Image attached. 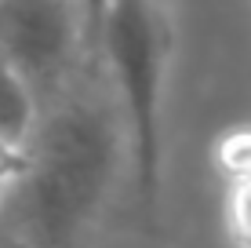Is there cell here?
<instances>
[{
    "label": "cell",
    "mask_w": 251,
    "mask_h": 248,
    "mask_svg": "<svg viewBox=\"0 0 251 248\" xmlns=\"http://www.w3.org/2000/svg\"><path fill=\"white\" fill-rule=\"evenodd\" d=\"M99 73L91 70L40 113L22 172L0 197V237L22 248H80L102 219L127 157V128L113 88H102Z\"/></svg>",
    "instance_id": "obj_1"
},
{
    "label": "cell",
    "mask_w": 251,
    "mask_h": 248,
    "mask_svg": "<svg viewBox=\"0 0 251 248\" xmlns=\"http://www.w3.org/2000/svg\"><path fill=\"white\" fill-rule=\"evenodd\" d=\"M171 58V22L160 0H113L99 29V66L124 113L135 216L146 230L160 223L164 190V77Z\"/></svg>",
    "instance_id": "obj_2"
},
{
    "label": "cell",
    "mask_w": 251,
    "mask_h": 248,
    "mask_svg": "<svg viewBox=\"0 0 251 248\" xmlns=\"http://www.w3.org/2000/svg\"><path fill=\"white\" fill-rule=\"evenodd\" d=\"M0 55L29 84L40 113L102 70L91 55L84 0H0Z\"/></svg>",
    "instance_id": "obj_3"
},
{
    "label": "cell",
    "mask_w": 251,
    "mask_h": 248,
    "mask_svg": "<svg viewBox=\"0 0 251 248\" xmlns=\"http://www.w3.org/2000/svg\"><path fill=\"white\" fill-rule=\"evenodd\" d=\"M37 124H40L37 95H33L29 84L7 66V58L0 55V146L15 150V153H25Z\"/></svg>",
    "instance_id": "obj_4"
},
{
    "label": "cell",
    "mask_w": 251,
    "mask_h": 248,
    "mask_svg": "<svg viewBox=\"0 0 251 248\" xmlns=\"http://www.w3.org/2000/svg\"><path fill=\"white\" fill-rule=\"evenodd\" d=\"M229 223H233V234L240 237V245L251 248V175L237 186V193H233V204H229Z\"/></svg>",
    "instance_id": "obj_5"
},
{
    "label": "cell",
    "mask_w": 251,
    "mask_h": 248,
    "mask_svg": "<svg viewBox=\"0 0 251 248\" xmlns=\"http://www.w3.org/2000/svg\"><path fill=\"white\" fill-rule=\"evenodd\" d=\"M109 4H113V0H84V7H88V33H91V55H95V62H99V29H102V19H106Z\"/></svg>",
    "instance_id": "obj_6"
},
{
    "label": "cell",
    "mask_w": 251,
    "mask_h": 248,
    "mask_svg": "<svg viewBox=\"0 0 251 248\" xmlns=\"http://www.w3.org/2000/svg\"><path fill=\"white\" fill-rule=\"evenodd\" d=\"M0 248H22V245H15L11 237H0Z\"/></svg>",
    "instance_id": "obj_7"
}]
</instances>
